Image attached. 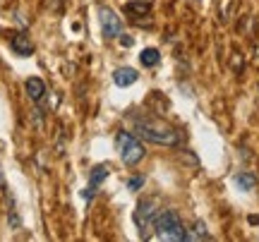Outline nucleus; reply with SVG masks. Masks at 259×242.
<instances>
[{
  "mask_svg": "<svg viewBox=\"0 0 259 242\" xmlns=\"http://www.w3.org/2000/svg\"><path fill=\"white\" fill-rule=\"evenodd\" d=\"M132 127L139 137H144L147 141H154V144H161V147H173L180 139L176 127H170L168 122L158 120V118H149V115H137L132 120Z\"/></svg>",
  "mask_w": 259,
  "mask_h": 242,
  "instance_id": "nucleus-1",
  "label": "nucleus"
},
{
  "mask_svg": "<svg viewBox=\"0 0 259 242\" xmlns=\"http://www.w3.org/2000/svg\"><path fill=\"white\" fill-rule=\"evenodd\" d=\"M115 144H118V154H120V161L125 166H137L139 161H144V156H147L144 144L130 132H118Z\"/></svg>",
  "mask_w": 259,
  "mask_h": 242,
  "instance_id": "nucleus-2",
  "label": "nucleus"
},
{
  "mask_svg": "<svg viewBox=\"0 0 259 242\" xmlns=\"http://www.w3.org/2000/svg\"><path fill=\"white\" fill-rule=\"evenodd\" d=\"M154 230L158 233V237L163 240H187V230L183 228L180 218L176 211H161L154 218Z\"/></svg>",
  "mask_w": 259,
  "mask_h": 242,
  "instance_id": "nucleus-3",
  "label": "nucleus"
},
{
  "mask_svg": "<svg viewBox=\"0 0 259 242\" xmlns=\"http://www.w3.org/2000/svg\"><path fill=\"white\" fill-rule=\"evenodd\" d=\"M99 22H101V34L103 38H115L122 34V19L118 17V12L111 10L108 5H99Z\"/></svg>",
  "mask_w": 259,
  "mask_h": 242,
  "instance_id": "nucleus-4",
  "label": "nucleus"
},
{
  "mask_svg": "<svg viewBox=\"0 0 259 242\" xmlns=\"http://www.w3.org/2000/svg\"><path fill=\"white\" fill-rule=\"evenodd\" d=\"M154 218H156V211H154V202L151 199H142L137 204V211H135V223L142 230V235L147 233L149 225H154Z\"/></svg>",
  "mask_w": 259,
  "mask_h": 242,
  "instance_id": "nucleus-5",
  "label": "nucleus"
},
{
  "mask_svg": "<svg viewBox=\"0 0 259 242\" xmlns=\"http://www.w3.org/2000/svg\"><path fill=\"white\" fill-rule=\"evenodd\" d=\"M10 46H12V51L22 58H29L34 53V41H31L29 34H24V31H22V34H15L12 41H10Z\"/></svg>",
  "mask_w": 259,
  "mask_h": 242,
  "instance_id": "nucleus-6",
  "label": "nucleus"
},
{
  "mask_svg": "<svg viewBox=\"0 0 259 242\" xmlns=\"http://www.w3.org/2000/svg\"><path fill=\"white\" fill-rule=\"evenodd\" d=\"M137 79H139V72L135 67H118L113 72V84L115 86H132V84H137Z\"/></svg>",
  "mask_w": 259,
  "mask_h": 242,
  "instance_id": "nucleus-7",
  "label": "nucleus"
},
{
  "mask_svg": "<svg viewBox=\"0 0 259 242\" xmlns=\"http://www.w3.org/2000/svg\"><path fill=\"white\" fill-rule=\"evenodd\" d=\"M24 89H27V96L31 101H41L44 96H46V84L41 77H29L27 84H24Z\"/></svg>",
  "mask_w": 259,
  "mask_h": 242,
  "instance_id": "nucleus-8",
  "label": "nucleus"
},
{
  "mask_svg": "<svg viewBox=\"0 0 259 242\" xmlns=\"http://www.w3.org/2000/svg\"><path fill=\"white\" fill-rule=\"evenodd\" d=\"M149 10H151V5H149L147 0H130L127 5H125V12L132 19H144L149 15Z\"/></svg>",
  "mask_w": 259,
  "mask_h": 242,
  "instance_id": "nucleus-9",
  "label": "nucleus"
},
{
  "mask_svg": "<svg viewBox=\"0 0 259 242\" xmlns=\"http://www.w3.org/2000/svg\"><path fill=\"white\" fill-rule=\"evenodd\" d=\"M108 173H111V166H108V163H99V166H94L92 175H89V185H92V189L101 185L103 180L108 177Z\"/></svg>",
  "mask_w": 259,
  "mask_h": 242,
  "instance_id": "nucleus-10",
  "label": "nucleus"
},
{
  "mask_svg": "<svg viewBox=\"0 0 259 242\" xmlns=\"http://www.w3.org/2000/svg\"><path fill=\"white\" fill-rule=\"evenodd\" d=\"M139 63L144 67H156L161 63V53H158V48H144L142 53H139Z\"/></svg>",
  "mask_w": 259,
  "mask_h": 242,
  "instance_id": "nucleus-11",
  "label": "nucleus"
},
{
  "mask_svg": "<svg viewBox=\"0 0 259 242\" xmlns=\"http://www.w3.org/2000/svg\"><path fill=\"white\" fill-rule=\"evenodd\" d=\"M235 185L240 187L242 192H252L257 187V177L252 175V173H238L235 175Z\"/></svg>",
  "mask_w": 259,
  "mask_h": 242,
  "instance_id": "nucleus-12",
  "label": "nucleus"
},
{
  "mask_svg": "<svg viewBox=\"0 0 259 242\" xmlns=\"http://www.w3.org/2000/svg\"><path fill=\"white\" fill-rule=\"evenodd\" d=\"M206 237H209V233H206L202 221L194 223V233H187V240H206Z\"/></svg>",
  "mask_w": 259,
  "mask_h": 242,
  "instance_id": "nucleus-13",
  "label": "nucleus"
},
{
  "mask_svg": "<svg viewBox=\"0 0 259 242\" xmlns=\"http://www.w3.org/2000/svg\"><path fill=\"white\" fill-rule=\"evenodd\" d=\"M142 185H144V177H142V175H137V177H132V180H127V189H130V192H137Z\"/></svg>",
  "mask_w": 259,
  "mask_h": 242,
  "instance_id": "nucleus-14",
  "label": "nucleus"
},
{
  "mask_svg": "<svg viewBox=\"0 0 259 242\" xmlns=\"http://www.w3.org/2000/svg\"><path fill=\"white\" fill-rule=\"evenodd\" d=\"M120 46H125V48L132 46V38H130L127 34H120Z\"/></svg>",
  "mask_w": 259,
  "mask_h": 242,
  "instance_id": "nucleus-15",
  "label": "nucleus"
},
{
  "mask_svg": "<svg viewBox=\"0 0 259 242\" xmlns=\"http://www.w3.org/2000/svg\"><path fill=\"white\" fill-rule=\"evenodd\" d=\"M60 5H63V0H51V8L56 10V12L60 10Z\"/></svg>",
  "mask_w": 259,
  "mask_h": 242,
  "instance_id": "nucleus-16",
  "label": "nucleus"
},
{
  "mask_svg": "<svg viewBox=\"0 0 259 242\" xmlns=\"http://www.w3.org/2000/svg\"><path fill=\"white\" fill-rule=\"evenodd\" d=\"M84 199H94V192H92V189H84Z\"/></svg>",
  "mask_w": 259,
  "mask_h": 242,
  "instance_id": "nucleus-17",
  "label": "nucleus"
}]
</instances>
